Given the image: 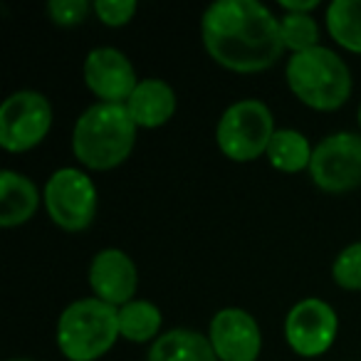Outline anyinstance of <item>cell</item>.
<instances>
[{"instance_id":"6da1fadb","label":"cell","mask_w":361,"mask_h":361,"mask_svg":"<svg viewBox=\"0 0 361 361\" xmlns=\"http://www.w3.org/2000/svg\"><path fill=\"white\" fill-rule=\"evenodd\" d=\"M201 35L208 55L240 75L265 72L285 52L280 20L257 0H218L203 13Z\"/></svg>"},{"instance_id":"7a4b0ae2","label":"cell","mask_w":361,"mask_h":361,"mask_svg":"<svg viewBox=\"0 0 361 361\" xmlns=\"http://www.w3.org/2000/svg\"><path fill=\"white\" fill-rule=\"evenodd\" d=\"M134 119L124 104H94L72 129V154L92 171H111L131 156L136 144Z\"/></svg>"},{"instance_id":"3957f363","label":"cell","mask_w":361,"mask_h":361,"mask_svg":"<svg viewBox=\"0 0 361 361\" xmlns=\"http://www.w3.org/2000/svg\"><path fill=\"white\" fill-rule=\"evenodd\" d=\"M290 92L317 111H334L351 97V72L346 62L329 47L292 55L285 67Z\"/></svg>"},{"instance_id":"277c9868","label":"cell","mask_w":361,"mask_h":361,"mask_svg":"<svg viewBox=\"0 0 361 361\" xmlns=\"http://www.w3.org/2000/svg\"><path fill=\"white\" fill-rule=\"evenodd\" d=\"M119 336V310L97 297L72 302L57 322V346L67 361L102 359Z\"/></svg>"},{"instance_id":"5b68a950","label":"cell","mask_w":361,"mask_h":361,"mask_svg":"<svg viewBox=\"0 0 361 361\" xmlns=\"http://www.w3.org/2000/svg\"><path fill=\"white\" fill-rule=\"evenodd\" d=\"M275 119L267 104L257 99H243L223 111L216 129L218 149L235 164H250L267 154L275 136Z\"/></svg>"},{"instance_id":"8992f818","label":"cell","mask_w":361,"mask_h":361,"mask_svg":"<svg viewBox=\"0 0 361 361\" xmlns=\"http://www.w3.org/2000/svg\"><path fill=\"white\" fill-rule=\"evenodd\" d=\"M47 216L57 228L80 233L92 226L99 206L94 180L80 169H60L47 178L42 191Z\"/></svg>"},{"instance_id":"52a82bcc","label":"cell","mask_w":361,"mask_h":361,"mask_svg":"<svg viewBox=\"0 0 361 361\" xmlns=\"http://www.w3.org/2000/svg\"><path fill=\"white\" fill-rule=\"evenodd\" d=\"M52 126V106L45 94L20 90L0 106V146L11 154H25L45 141Z\"/></svg>"},{"instance_id":"ba28073f","label":"cell","mask_w":361,"mask_h":361,"mask_svg":"<svg viewBox=\"0 0 361 361\" xmlns=\"http://www.w3.org/2000/svg\"><path fill=\"white\" fill-rule=\"evenodd\" d=\"M314 186L326 193H349L361 186V134L336 131L314 146L310 164Z\"/></svg>"},{"instance_id":"9c48e42d","label":"cell","mask_w":361,"mask_h":361,"mask_svg":"<svg viewBox=\"0 0 361 361\" xmlns=\"http://www.w3.org/2000/svg\"><path fill=\"white\" fill-rule=\"evenodd\" d=\"M339 334V317L329 302L307 297L285 317V339L295 354L314 359L331 349Z\"/></svg>"},{"instance_id":"30bf717a","label":"cell","mask_w":361,"mask_h":361,"mask_svg":"<svg viewBox=\"0 0 361 361\" xmlns=\"http://www.w3.org/2000/svg\"><path fill=\"white\" fill-rule=\"evenodd\" d=\"M208 341L218 361H257L262 351L260 324L250 312L238 307H226L213 314Z\"/></svg>"},{"instance_id":"8fae6325","label":"cell","mask_w":361,"mask_h":361,"mask_svg":"<svg viewBox=\"0 0 361 361\" xmlns=\"http://www.w3.org/2000/svg\"><path fill=\"white\" fill-rule=\"evenodd\" d=\"M85 82L102 104H126L139 87L134 65L116 47H94L87 55Z\"/></svg>"},{"instance_id":"7c38bea8","label":"cell","mask_w":361,"mask_h":361,"mask_svg":"<svg viewBox=\"0 0 361 361\" xmlns=\"http://www.w3.org/2000/svg\"><path fill=\"white\" fill-rule=\"evenodd\" d=\"M90 287L97 300L106 302L111 307H124L136 300L139 290V270L134 260L124 250L106 247L97 252L90 265Z\"/></svg>"},{"instance_id":"4fadbf2b","label":"cell","mask_w":361,"mask_h":361,"mask_svg":"<svg viewBox=\"0 0 361 361\" xmlns=\"http://www.w3.org/2000/svg\"><path fill=\"white\" fill-rule=\"evenodd\" d=\"M176 92L164 80H141L126 102V111L139 129H159L176 114Z\"/></svg>"},{"instance_id":"5bb4252c","label":"cell","mask_w":361,"mask_h":361,"mask_svg":"<svg viewBox=\"0 0 361 361\" xmlns=\"http://www.w3.org/2000/svg\"><path fill=\"white\" fill-rule=\"evenodd\" d=\"M40 191L27 176L6 169L0 173V226L18 228L35 216Z\"/></svg>"},{"instance_id":"9a60e30c","label":"cell","mask_w":361,"mask_h":361,"mask_svg":"<svg viewBox=\"0 0 361 361\" xmlns=\"http://www.w3.org/2000/svg\"><path fill=\"white\" fill-rule=\"evenodd\" d=\"M149 361H218L208 336L193 329H171L151 344Z\"/></svg>"},{"instance_id":"2e32d148","label":"cell","mask_w":361,"mask_h":361,"mask_svg":"<svg viewBox=\"0 0 361 361\" xmlns=\"http://www.w3.org/2000/svg\"><path fill=\"white\" fill-rule=\"evenodd\" d=\"M312 154L314 149L310 146L305 134L295 129H277L267 149V161L272 169L282 171V173H297V171H310Z\"/></svg>"},{"instance_id":"e0dca14e","label":"cell","mask_w":361,"mask_h":361,"mask_svg":"<svg viewBox=\"0 0 361 361\" xmlns=\"http://www.w3.org/2000/svg\"><path fill=\"white\" fill-rule=\"evenodd\" d=\"M161 322H164V314L149 300H131L129 305L119 307V334L134 344L159 339Z\"/></svg>"},{"instance_id":"ac0fdd59","label":"cell","mask_w":361,"mask_h":361,"mask_svg":"<svg viewBox=\"0 0 361 361\" xmlns=\"http://www.w3.org/2000/svg\"><path fill=\"white\" fill-rule=\"evenodd\" d=\"M326 30L339 47L361 55V0H334L326 8Z\"/></svg>"},{"instance_id":"d6986e66","label":"cell","mask_w":361,"mask_h":361,"mask_svg":"<svg viewBox=\"0 0 361 361\" xmlns=\"http://www.w3.org/2000/svg\"><path fill=\"white\" fill-rule=\"evenodd\" d=\"M280 32L285 50H292V55L319 47V25H317V20L312 16L285 13L280 18Z\"/></svg>"},{"instance_id":"ffe728a7","label":"cell","mask_w":361,"mask_h":361,"mask_svg":"<svg viewBox=\"0 0 361 361\" xmlns=\"http://www.w3.org/2000/svg\"><path fill=\"white\" fill-rule=\"evenodd\" d=\"M331 280L349 292H361V240L344 247L331 265Z\"/></svg>"},{"instance_id":"44dd1931","label":"cell","mask_w":361,"mask_h":361,"mask_svg":"<svg viewBox=\"0 0 361 361\" xmlns=\"http://www.w3.org/2000/svg\"><path fill=\"white\" fill-rule=\"evenodd\" d=\"M92 6L87 0H50L47 6V16L55 25L60 27H75L82 25L90 16Z\"/></svg>"},{"instance_id":"7402d4cb","label":"cell","mask_w":361,"mask_h":361,"mask_svg":"<svg viewBox=\"0 0 361 361\" xmlns=\"http://www.w3.org/2000/svg\"><path fill=\"white\" fill-rule=\"evenodd\" d=\"M92 11L106 27H124L136 16L139 6L134 0H97Z\"/></svg>"},{"instance_id":"603a6c76","label":"cell","mask_w":361,"mask_h":361,"mask_svg":"<svg viewBox=\"0 0 361 361\" xmlns=\"http://www.w3.org/2000/svg\"><path fill=\"white\" fill-rule=\"evenodd\" d=\"M285 13H297V16H312V11L319 8V0H305V3H297V0H282L280 3Z\"/></svg>"},{"instance_id":"cb8c5ba5","label":"cell","mask_w":361,"mask_h":361,"mask_svg":"<svg viewBox=\"0 0 361 361\" xmlns=\"http://www.w3.org/2000/svg\"><path fill=\"white\" fill-rule=\"evenodd\" d=\"M359 126H361V104H359Z\"/></svg>"},{"instance_id":"d4e9b609","label":"cell","mask_w":361,"mask_h":361,"mask_svg":"<svg viewBox=\"0 0 361 361\" xmlns=\"http://www.w3.org/2000/svg\"><path fill=\"white\" fill-rule=\"evenodd\" d=\"M11 361H30V359H11Z\"/></svg>"}]
</instances>
